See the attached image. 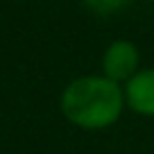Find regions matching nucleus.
<instances>
[{"mask_svg": "<svg viewBox=\"0 0 154 154\" xmlns=\"http://www.w3.org/2000/svg\"><path fill=\"white\" fill-rule=\"evenodd\" d=\"M86 7L97 16H111V14H118L122 11L131 0H84Z\"/></svg>", "mask_w": 154, "mask_h": 154, "instance_id": "nucleus-4", "label": "nucleus"}, {"mask_svg": "<svg viewBox=\"0 0 154 154\" xmlns=\"http://www.w3.org/2000/svg\"><path fill=\"white\" fill-rule=\"evenodd\" d=\"M140 70V50L136 43L116 38L102 54V75L118 84H127Z\"/></svg>", "mask_w": 154, "mask_h": 154, "instance_id": "nucleus-2", "label": "nucleus"}, {"mask_svg": "<svg viewBox=\"0 0 154 154\" xmlns=\"http://www.w3.org/2000/svg\"><path fill=\"white\" fill-rule=\"evenodd\" d=\"M125 88L104 75L77 77L61 93V113L70 125L86 131L109 129L125 111Z\"/></svg>", "mask_w": 154, "mask_h": 154, "instance_id": "nucleus-1", "label": "nucleus"}, {"mask_svg": "<svg viewBox=\"0 0 154 154\" xmlns=\"http://www.w3.org/2000/svg\"><path fill=\"white\" fill-rule=\"evenodd\" d=\"M125 102L134 113L154 118V68L138 70L125 84Z\"/></svg>", "mask_w": 154, "mask_h": 154, "instance_id": "nucleus-3", "label": "nucleus"}]
</instances>
